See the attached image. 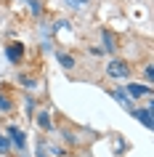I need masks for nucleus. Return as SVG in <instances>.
<instances>
[{
  "instance_id": "1",
  "label": "nucleus",
  "mask_w": 154,
  "mask_h": 157,
  "mask_svg": "<svg viewBox=\"0 0 154 157\" xmlns=\"http://www.w3.org/2000/svg\"><path fill=\"white\" fill-rule=\"evenodd\" d=\"M106 75L114 77V80H125V77H130V64L122 61V59H112L106 64Z\"/></svg>"
},
{
  "instance_id": "2",
  "label": "nucleus",
  "mask_w": 154,
  "mask_h": 157,
  "mask_svg": "<svg viewBox=\"0 0 154 157\" xmlns=\"http://www.w3.org/2000/svg\"><path fill=\"white\" fill-rule=\"evenodd\" d=\"M6 136H8L11 147H16L19 152H24V149H27V136H24V131H21V128H16V125H8Z\"/></svg>"
},
{
  "instance_id": "3",
  "label": "nucleus",
  "mask_w": 154,
  "mask_h": 157,
  "mask_svg": "<svg viewBox=\"0 0 154 157\" xmlns=\"http://www.w3.org/2000/svg\"><path fill=\"white\" fill-rule=\"evenodd\" d=\"M128 99H141V96H152V85H141V83H130L128 88H122Z\"/></svg>"
},
{
  "instance_id": "4",
  "label": "nucleus",
  "mask_w": 154,
  "mask_h": 157,
  "mask_svg": "<svg viewBox=\"0 0 154 157\" xmlns=\"http://www.w3.org/2000/svg\"><path fill=\"white\" fill-rule=\"evenodd\" d=\"M6 56H8L13 64H19L21 56H24V45H21V43H11L8 48H6Z\"/></svg>"
},
{
  "instance_id": "5",
  "label": "nucleus",
  "mask_w": 154,
  "mask_h": 157,
  "mask_svg": "<svg viewBox=\"0 0 154 157\" xmlns=\"http://www.w3.org/2000/svg\"><path fill=\"white\" fill-rule=\"evenodd\" d=\"M133 117H136L138 123H144V128H152V125H154L152 107H146V109H136V112H133Z\"/></svg>"
},
{
  "instance_id": "6",
  "label": "nucleus",
  "mask_w": 154,
  "mask_h": 157,
  "mask_svg": "<svg viewBox=\"0 0 154 157\" xmlns=\"http://www.w3.org/2000/svg\"><path fill=\"white\" fill-rule=\"evenodd\" d=\"M101 37H104V51H106V53H114V51H117V37H114L109 29H104Z\"/></svg>"
},
{
  "instance_id": "7",
  "label": "nucleus",
  "mask_w": 154,
  "mask_h": 157,
  "mask_svg": "<svg viewBox=\"0 0 154 157\" xmlns=\"http://www.w3.org/2000/svg\"><path fill=\"white\" fill-rule=\"evenodd\" d=\"M58 64L64 67V69H74V56H69V53H58Z\"/></svg>"
},
{
  "instance_id": "8",
  "label": "nucleus",
  "mask_w": 154,
  "mask_h": 157,
  "mask_svg": "<svg viewBox=\"0 0 154 157\" xmlns=\"http://www.w3.org/2000/svg\"><path fill=\"white\" fill-rule=\"evenodd\" d=\"M37 125L43 131H51V115L48 112H37Z\"/></svg>"
},
{
  "instance_id": "9",
  "label": "nucleus",
  "mask_w": 154,
  "mask_h": 157,
  "mask_svg": "<svg viewBox=\"0 0 154 157\" xmlns=\"http://www.w3.org/2000/svg\"><path fill=\"white\" fill-rule=\"evenodd\" d=\"M11 152V141H8V136L0 131V155H8Z\"/></svg>"
},
{
  "instance_id": "10",
  "label": "nucleus",
  "mask_w": 154,
  "mask_h": 157,
  "mask_svg": "<svg viewBox=\"0 0 154 157\" xmlns=\"http://www.w3.org/2000/svg\"><path fill=\"white\" fill-rule=\"evenodd\" d=\"M37 157H51L48 155V141H45V139L37 141Z\"/></svg>"
},
{
  "instance_id": "11",
  "label": "nucleus",
  "mask_w": 154,
  "mask_h": 157,
  "mask_svg": "<svg viewBox=\"0 0 154 157\" xmlns=\"http://www.w3.org/2000/svg\"><path fill=\"white\" fill-rule=\"evenodd\" d=\"M66 6H72V8H85V6H90V0H66Z\"/></svg>"
},
{
  "instance_id": "12",
  "label": "nucleus",
  "mask_w": 154,
  "mask_h": 157,
  "mask_svg": "<svg viewBox=\"0 0 154 157\" xmlns=\"http://www.w3.org/2000/svg\"><path fill=\"white\" fill-rule=\"evenodd\" d=\"M11 107H13V104H11V99H6V96L0 93V109H3V112H11Z\"/></svg>"
},
{
  "instance_id": "13",
  "label": "nucleus",
  "mask_w": 154,
  "mask_h": 157,
  "mask_svg": "<svg viewBox=\"0 0 154 157\" xmlns=\"http://www.w3.org/2000/svg\"><path fill=\"white\" fill-rule=\"evenodd\" d=\"M144 75H146V80H149V85H152V80H154V67L146 64V67H144Z\"/></svg>"
},
{
  "instance_id": "14",
  "label": "nucleus",
  "mask_w": 154,
  "mask_h": 157,
  "mask_svg": "<svg viewBox=\"0 0 154 157\" xmlns=\"http://www.w3.org/2000/svg\"><path fill=\"white\" fill-rule=\"evenodd\" d=\"M21 85H29V88H32V85H35V77H29V75H21Z\"/></svg>"
},
{
  "instance_id": "15",
  "label": "nucleus",
  "mask_w": 154,
  "mask_h": 157,
  "mask_svg": "<svg viewBox=\"0 0 154 157\" xmlns=\"http://www.w3.org/2000/svg\"><path fill=\"white\" fill-rule=\"evenodd\" d=\"M114 96H117V99H120V101H128V96H125V91H122V88H114Z\"/></svg>"
},
{
  "instance_id": "16",
  "label": "nucleus",
  "mask_w": 154,
  "mask_h": 157,
  "mask_svg": "<svg viewBox=\"0 0 154 157\" xmlns=\"http://www.w3.org/2000/svg\"><path fill=\"white\" fill-rule=\"evenodd\" d=\"M29 6H32V13H35V16H37V13H40V3H37V0H32V3H29Z\"/></svg>"
}]
</instances>
